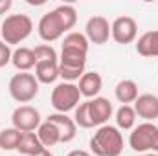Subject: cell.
<instances>
[{
	"instance_id": "19",
	"label": "cell",
	"mask_w": 158,
	"mask_h": 156,
	"mask_svg": "<svg viewBox=\"0 0 158 156\" xmlns=\"http://www.w3.org/2000/svg\"><path fill=\"white\" fill-rule=\"evenodd\" d=\"M116 97L119 103H134L138 99V84L131 79H123L116 84Z\"/></svg>"
},
{
	"instance_id": "10",
	"label": "cell",
	"mask_w": 158,
	"mask_h": 156,
	"mask_svg": "<svg viewBox=\"0 0 158 156\" xmlns=\"http://www.w3.org/2000/svg\"><path fill=\"white\" fill-rule=\"evenodd\" d=\"M63 33H64V30H63V26H61V22L53 11H48L46 15H42V18L39 20L40 39L46 40V42H52V40H57Z\"/></svg>"
},
{
	"instance_id": "9",
	"label": "cell",
	"mask_w": 158,
	"mask_h": 156,
	"mask_svg": "<svg viewBox=\"0 0 158 156\" xmlns=\"http://www.w3.org/2000/svg\"><path fill=\"white\" fill-rule=\"evenodd\" d=\"M88 105V116L92 125H105L109 121V117L112 116V103L107 97H94L90 101H86Z\"/></svg>"
},
{
	"instance_id": "20",
	"label": "cell",
	"mask_w": 158,
	"mask_h": 156,
	"mask_svg": "<svg viewBox=\"0 0 158 156\" xmlns=\"http://www.w3.org/2000/svg\"><path fill=\"white\" fill-rule=\"evenodd\" d=\"M37 136H39L40 143H42L44 147H53V145L61 143V134H59L57 127H55L52 121H48V119H46L44 123H40Z\"/></svg>"
},
{
	"instance_id": "21",
	"label": "cell",
	"mask_w": 158,
	"mask_h": 156,
	"mask_svg": "<svg viewBox=\"0 0 158 156\" xmlns=\"http://www.w3.org/2000/svg\"><path fill=\"white\" fill-rule=\"evenodd\" d=\"M53 13L59 18V22H61V26H63L64 31L72 30L76 26V22H77V11H76L74 6H66V4L64 6H59V7L53 9Z\"/></svg>"
},
{
	"instance_id": "5",
	"label": "cell",
	"mask_w": 158,
	"mask_h": 156,
	"mask_svg": "<svg viewBox=\"0 0 158 156\" xmlns=\"http://www.w3.org/2000/svg\"><path fill=\"white\" fill-rule=\"evenodd\" d=\"M81 99V92L72 83H61L52 92V107L59 114H66L68 110L76 109Z\"/></svg>"
},
{
	"instance_id": "3",
	"label": "cell",
	"mask_w": 158,
	"mask_h": 156,
	"mask_svg": "<svg viewBox=\"0 0 158 156\" xmlns=\"http://www.w3.org/2000/svg\"><path fill=\"white\" fill-rule=\"evenodd\" d=\"M9 94L19 103H30L39 94V81L31 74H15L9 81Z\"/></svg>"
},
{
	"instance_id": "6",
	"label": "cell",
	"mask_w": 158,
	"mask_h": 156,
	"mask_svg": "<svg viewBox=\"0 0 158 156\" xmlns=\"http://www.w3.org/2000/svg\"><path fill=\"white\" fill-rule=\"evenodd\" d=\"M13 127L20 132H33L35 129L40 127V114L37 109L30 107V105H20L19 109H15L13 116Z\"/></svg>"
},
{
	"instance_id": "27",
	"label": "cell",
	"mask_w": 158,
	"mask_h": 156,
	"mask_svg": "<svg viewBox=\"0 0 158 156\" xmlns=\"http://www.w3.org/2000/svg\"><path fill=\"white\" fill-rule=\"evenodd\" d=\"M83 74H85V68H70V66H61L59 64V77H63L64 81L81 79Z\"/></svg>"
},
{
	"instance_id": "8",
	"label": "cell",
	"mask_w": 158,
	"mask_h": 156,
	"mask_svg": "<svg viewBox=\"0 0 158 156\" xmlns=\"http://www.w3.org/2000/svg\"><path fill=\"white\" fill-rule=\"evenodd\" d=\"M86 39L94 44H105L110 37V24L105 17H92L86 22Z\"/></svg>"
},
{
	"instance_id": "32",
	"label": "cell",
	"mask_w": 158,
	"mask_h": 156,
	"mask_svg": "<svg viewBox=\"0 0 158 156\" xmlns=\"http://www.w3.org/2000/svg\"><path fill=\"white\" fill-rule=\"evenodd\" d=\"M143 156H158V154H143Z\"/></svg>"
},
{
	"instance_id": "13",
	"label": "cell",
	"mask_w": 158,
	"mask_h": 156,
	"mask_svg": "<svg viewBox=\"0 0 158 156\" xmlns=\"http://www.w3.org/2000/svg\"><path fill=\"white\" fill-rule=\"evenodd\" d=\"M101 86H103V79H101V76L98 72H85L81 76V79H79L77 88L81 92V96L90 99V97H96L99 94Z\"/></svg>"
},
{
	"instance_id": "31",
	"label": "cell",
	"mask_w": 158,
	"mask_h": 156,
	"mask_svg": "<svg viewBox=\"0 0 158 156\" xmlns=\"http://www.w3.org/2000/svg\"><path fill=\"white\" fill-rule=\"evenodd\" d=\"M37 156H53V154H52V153H50L48 149H44V151H42V153H39Z\"/></svg>"
},
{
	"instance_id": "1",
	"label": "cell",
	"mask_w": 158,
	"mask_h": 156,
	"mask_svg": "<svg viewBox=\"0 0 158 156\" xmlns=\"http://www.w3.org/2000/svg\"><path fill=\"white\" fill-rule=\"evenodd\" d=\"M90 151L96 156H119L123 151V136L116 127L103 125L90 138Z\"/></svg>"
},
{
	"instance_id": "2",
	"label": "cell",
	"mask_w": 158,
	"mask_h": 156,
	"mask_svg": "<svg viewBox=\"0 0 158 156\" xmlns=\"http://www.w3.org/2000/svg\"><path fill=\"white\" fill-rule=\"evenodd\" d=\"M33 30V22L28 15H9L6 17V20L2 22L0 26V37L4 39V42L9 46V44H19L24 39L30 37Z\"/></svg>"
},
{
	"instance_id": "22",
	"label": "cell",
	"mask_w": 158,
	"mask_h": 156,
	"mask_svg": "<svg viewBox=\"0 0 158 156\" xmlns=\"http://www.w3.org/2000/svg\"><path fill=\"white\" fill-rule=\"evenodd\" d=\"M20 138H22V132L17 130L15 127L0 130V149L2 151H17Z\"/></svg>"
},
{
	"instance_id": "26",
	"label": "cell",
	"mask_w": 158,
	"mask_h": 156,
	"mask_svg": "<svg viewBox=\"0 0 158 156\" xmlns=\"http://www.w3.org/2000/svg\"><path fill=\"white\" fill-rule=\"evenodd\" d=\"M33 53H35L37 63H42V61H57L55 50H53L52 46H48V44H40V46H37V48L33 50Z\"/></svg>"
},
{
	"instance_id": "18",
	"label": "cell",
	"mask_w": 158,
	"mask_h": 156,
	"mask_svg": "<svg viewBox=\"0 0 158 156\" xmlns=\"http://www.w3.org/2000/svg\"><path fill=\"white\" fill-rule=\"evenodd\" d=\"M59 64L61 66H70V68H85V64H86V51L76 50V48H63Z\"/></svg>"
},
{
	"instance_id": "23",
	"label": "cell",
	"mask_w": 158,
	"mask_h": 156,
	"mask_svg": "<svg viewBox=\"0 0 158 156\" xmlns=\"http://www.w3.org/2000/svg\"><path fill=\"white\" fill-rule=\"evenodd\" d=\"M134 121H136L134 109L129 107V105H121L118 109V112H116V123H118V127L123 129V130H129V129L134 127Z\"/></svg>"
},
{
	"instance_id": "7",
	"label": "cell",
	"mask_w": 158,
	"mask_h": 156,
	"mask_svg": "<svg viewBox=\"0 0 158 156\" xmlns=\"http://www.w3.org/2000/svg\"><path fill=\"white\" fill-rule=\"evenodd\" d=\"M136 33H138V24L132 17L127 15L118 17L110 26V35L118 44H131L136 39Z\"/></svg>"
},
{
	"instance_id": "16",
	"label": "cell",
	"mask_w": 158,
	"mask_h": 156,
	"mask_svg": "<svg viewBox=\"0 0 158 156\" xmlns=\"http://www.w3.org/2000/svg\"><path fill=\"white\" fill-rule=\"evenodd\" d=\"M136 50L143 57H158V30L143 33L136 42Z\"/></svg>"
},
{
	"instance_id": "29",
	"label": "cell",
	"mask_w": 158,
	"mask_h": 156,
	"mask_svg": "<svg viewBox=\"0 0 158 156\" xmlns=\"http://www.w3.org/2000/svg\"><path fill=\"white\" fill-rule=\"evenodd\" d=\"M11 6H13L11 0H0V15H6L11 9Z\"/></svg>"
},
{
	"instance_id": "28",
	"label": "cell",
	"mask_w": 158,
	"mask_h": 156,
	"mask_svg": "<svg viewBox=\"0 0 158 156\" xmlns=\"http://www.w3.org/2000/svg\"><path fill=\"white\" fill-rule=\"evenodd\" d=\"M11 50H9V46L4 42V40H0V68H4L9 61H11Z\"/></svg>"
},
{
	"instance_id": "14",
	"label": "cell",
	"mask_w": 158,
	"mask_h": 156,
	"mask_svg": "<svg viewBox=\"0 0 158 156\" xmlns=\"http://www.w3.org/2000/svg\"><path fill=\"white\" fill-rule=\"evenodd\" d=\"M46 147L40 143L39 136L35 132H22V138H20V143L17 147V151L24 156H37L39 153H42Z\"/></svg>"
},
{
	"instance_id": "24",
	"label": "cell",
	"mask_w": 158,
	"mask_h": 156,
	"mask_svg": "<svg viewBox=\"0 0 158 156\" xmlns=\"http://www.w3.org/2000/svg\"><path fill=\"white\" fill-rule=\"evenodd\" d=\"M63 48H76V50L88 51V39H86V35H83V33L72 31V33H68V35L64 37Z\"/></svg>"
},
{
	"instance_id": "12",
	"label": "cell",
	"mask_w": 158,
	"mask_h": 156,
	"mask_svg": "<svg viewBox=\"0 0 158 156\" xmlns=\"http://www.w3.org/2000/svg\"><path fill=\"white\" fill-rule=\"evenodd\" d=\"M48 121H52L55 127H57V130H59V134H61V143H68V142H72L74 138H76V130H77V125H76V121L72 119V117H68L66 114H50V116L46 117Z\"/></svg>"
},
{
	"instance_id": "4",
	"label": "cell",
	"mask_w": 158,
	"mask_h": 156,
	"mask_svg": "<svg viewBox=\"0 0 158 156\" xmlns=\"http://www.w3.org/2000/svg\"><path fill=\"white\" fill-rule=\"evenodd\" d=\"M129 145L136 153H143V151H155V153H158V127L153 125V123L138 125L131 132Z\"/></svg>"
},
{
	"instance_id": "11",
	"label": "cell",
	"mask_w": 158,
	"mask_h": 156,
	"mask_svg": "<svg viewBox=\"0 0 158 156\" xmlns=\"http://www.w3.org/2000/svg\"><path fill=\"white\" fill-rule=\"evenodd\" d=\"M134 112L136 116L143 117L147 121H155L158 117V97L153 94H142L138 96V99L134 101Z\"/></svg>"
},
{
	"instance_id": "17",
	"label": "cell",
	"mask_w": 158,
	"mask_h": 156,
	"mask_svg": "<svg viewBox=\"0 0 158 156\" xmlns=\"http://www.w3.org/2000/svg\"><path fill=\"white\" fill-rule=\"evenodd\" d=\"M35 77L39 83L50 84L59 77V63L57 61H42L35 66Z\"/></svg>"
},
{
	"instance_id": "15",
	"label": "cell",
	"mask_w": 158,
	"mask_h": 156,
	"mask_svg": "<svg viewBox=\"0 0 158 156\" xmlns=\"http://www.w3.org/2000/svg\"><path fill=\"white\" fill-rule=\"evenodd\" d=\"M11 63H13V66H15L17 70H20V72H28V70H31L33 66H37L35 53H33V50H30V48H19V50H15L13 55H11Z\"/></svg>"
},
{
	"instance_id": "30",
	"label": "cell",
	"mask_w": 158,
	"mask_h": 156,
	"mask_svg": "<svg viewBox=\"0 0 158 156\" xmlns=\"http://www.w3.org/2000/svg\"><path fill=\"white\" fill-rule=\"evenodd\" d=\"M68 156H92V154H90V153H86V151H81V149H76V151L68 153Z\"/></svg>"
},
{
	"instance_id": "25",
	"label": "cell",
	"mask_w": 158,
	"mask_h": 156,
	"mask_svg": "<svg viewBox=\"0 0 158 156\" xmlns=\"http://www.w3.org/2000/svg\"><path fill=\"white\" fill-rule=\"evenodd\" d=\"M74 121H76V125L83 127V129H92V127H94L92 121H90V116H88V105H86V101L76 107Z\"/></svg>"
}]
</instances>
